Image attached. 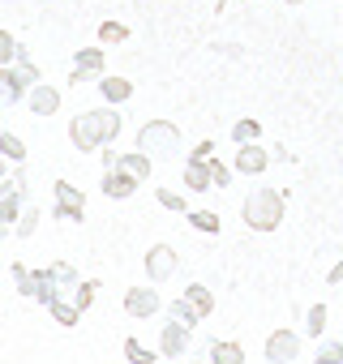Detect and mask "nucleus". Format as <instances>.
Listing matches in <instances>:
<instances>
[{
    "instance_id": "obj_1",
    "label": "nucleus",
    "mask_w": 343,
    "mask_h": 364,
    "mask_svg": "<svg viewBox=\"0 0 343 364\" xmlns=\"http://www.w3.org/2000/svg\"><path fill=\"white\" fill-rule=\"evenodd\" d=\"M120 129H125L120 107L107 103V107H95V112H78V116L69 120V141H73V150L95 154V150L112 146V141L120 137Z\"/></svg>"
},
{
    "instance_id": "obj_2",
    "label": "nucleus",
    "mask_w": 343,
    "mask_h": 364,
    "mask_svg": "<svg viewBox=\"0 0 343 364\" xmlns=\"http://www.w3.org/2000/svg\"><path fill=\"white\" fill-rule=\"evenodd\" d=\"M283 206H287V198L279 189H253L245 198V206H241V219H245L249 232H262L266 236V232H275L283 223Z\"/></svg>"
},
{
    "instance_id": "obj_3",
    "label": "nucleus",
    "mask_w": 343,
    "mask_h": 364,
    "mask_svg": "<svg viewBox=\"0 0 343 364\" xmlns=\"http://www.w3.org/2000/svg\"><path fill=\"white\" fill-rule=\"evenodd\" d=\"M137 150H146L150 159H172L181 150V129L172 120H146L137 129Z\"/></svg>"
},
{
    "instance_id": "obj_4",
    "label": "nucleus",
    "mask_w": 343,
    "mask_h": 364,
    "mask_svg": "<svg viewBox=\"0 0 343 364\" xmlns=\"http://www.w3.org/2000/svg\"><path fill=\"white\" fill-rule=\"evenodd\" d=\"M22 206H26V167L14 163V171L0 180V219H5V223H18Z\"/></svg>"
},
{
    "instance_id": "obj_5",
    "label": "nucleus",
    "mask_w": 343,
    "mask_h": 364,
    "mask_svg": "<svg viewBox=\"0 0 343 364\" xmlns=\"http://www.w3.org/2000/svg\"><path fill=\"white\" fill-rule=\"evenodd\" d=\"M35 82H43V77H35V73L22 69V65H0V107L26 103V95H31Z\"/></svg>"
},
{
    "instance_id": "obj_6",
    "label": "nucleus",
    "mask_w": 343,
    "mask_h": 364,
    "mask_svg": "<svg viewBox=\"0 0 343 364\" xmlns=\"http://www.w3.org/2000/svg\"><path fill=\"white\" fill-rule=\"evenodd\" d=\"M52 198H56V219H65V223H82V219H86V198H82L78 185L56 180V185H52Z\"/></svg>"
},
{
    "instance_id": "obj_7",
    "label": "nucleus",
    "mask_w": 343,
    "mask_h": 364,
    "mask_svg": "<svg viewBox=\"0 0 343 364\" xmlns=\"http://www.w3.org/2000/svg\"><path fill=\"white\" fill-rule=\"evenodd\" d=\"M176 270H181V253L172 245H150L146 249V279L150 283H167Z\"/></svg>"
},
{
    "instance_id": "obj_8",
    "label": "nucleus",
    "mask_w": 343,
    "mask_h": 364,
    "mask_svg": "<svg viewBox=\"0 0 343 364\" xmlns=\"http://www.w3.org/2000/svg\"><path fill=\"white\" fill-rule=\"evenodd\" d=\"M103 65H107L103 43H99V48H82V52H73V73H69V86L99 82V77H103Z\"/></svg>"
},
{
    "instance_id": "obj_9",
    "label": "nucleus",
    "mask_w": 343,
    "mask_h": 364,
    "mask_svg": "<svg viewBox=\"0 0 343 364\" xmlns=\"http://www.w3.org/2000/svg\"><path fill=\"white\" fill-rule=\"evenodd\" d=\"M99 189H103V198H112V202H129V198L142 189V180H137L133 171H125V167H107V171L99 176Z\"/></svg>"
},
{
    "instance_id": "obj_10",
    "label": "nucleus",
    "mask_w": 343,
    "mask_h": 364,
    "mask_svg": "<svg viewBox=\"0 0 343 364\" xmlns=\"http://www.w3.org/2000/svg\"><path fill=\"white\" fill-rule=\"evenodd\" d=\"M163 309H167V304L159 300L154 287H129V291H125V313L137 317V321H146V317H154V313H163Z\"/></svg>"
},
{
    "instance_id": "obj_11",
    "label": "nucleus",
    "mask_w": 343,
    "mask_h": 364,
    "mask_svg": "<svg viewBox=\"0 0 343 364\" xmlns=\"http://www.w3.org/2000/svg\"><path fill=\"white\" fill-rule=\"evenodd\" d=\"M236 176H262L266 167H270V150L266 146H258V141H245V146H236Z\"/></svg>"
},
{
    "instance_id": "obj_12",
    "label": "nucleus",
    "mask_w": 343,
    "mask_h": 364,
    "mask_svg": "<svg viewBox=\"0 0 343 364\" xmlns=\"http://www.w3.org/2000/svg\"><path fill=\"white\" fill-rule=\"evenodd\" d=\"M296 355H300V334L296 330H275L266 338V360L270 364H292Z\"/></svg>"
},
{
    "instance_id": "obj_13",
    "label": "nucleus",
    "mask_w": 343,
    "mask_h": 364,
    "mask_svg": "<svg viewBox=\"0 0 343 364\" xmlns=\"http://www.w3.org/2000/svg\"><path fill=\"white\" fill-rule=\"evenodd\" d=\"M189 351V326H181V321H163V334H159V355H167V360H176V355H185Z\"/></svg>"
},
{
    "instance_id": "obj_14",
    "label": "nucleus",
    "mask_w": 343,
    "mask_h": 364,
    "mask_svg": "<svg viewBox=\"0 0 343 364\" xmlns=\"http://www.w3.org/2000/svg\"><path fill=\"white\" fill-rule=\"evenodd\" d=\"M26 107H31V116H56L60 112V90L48 86V82H35L31 95H26Z\"/></svg>"
},
{
    "instance_id": "obj_15",
    "label": "nucleus",
    "mask_w": 343,
    "mask_h": 364,
    "mask_svg": "<svg viewBox=\"0 0 343 364\" xmlns=\"http://www.w3.org/2000/svg\"><path fill=\"white\" fill-rule=\"evenodd\" d=\"M99 99L112 103V107H120V103L133 99V82L120 77V73H103V77H99Z\"/></svg>"
},
{
    "instance_id": "obj_16",
    "label": "nucleus",
    "mask_w": 343,
    "mask_h": 364,
    "mask_svg": "<svg viewBox=\"0 0 343 364\" xmlns=\"http://www.w3.org/2000/svg\"><path fill=\"white\" fill-rule=\"evenodd\" d=\"M185 189L189 193H206L215 189V180H211V159H185Z\"/></svg>"
},
{
    "instance_id": "obj_17",
    "label": "nucleus",
    "mask_w": 343,
    "mask_h": 364,
    "mask_svg": "<svg viewBox=\"0 0 343 364\" xmlns=\"http://www.w3.org/2000/svg\"><path fill=\"white\" fill-rule=\"evenodd\" d=\"M48 274H52V283H56V291L73 300V291H78V283H82V279H78V270H73L69 262H52V266H48Z\"/></svg>"
},
{
    "instance_id": "obj_18",
    "label": "nucleus",
    "mask_w": 343,
    "mask_h": 364,
    "mask_svg": "<svg viewBox=\"0 0 343 364\" xmlns=\"http://www.w3.org/2000/svg\"><path fill=\"white\" fill-rule=\"evenodd\" d=\"M211 364H245V347L236 338H215L211 343Z\"/></svg>"
},
{
    "instance_id": "obj_19",
    "label": "nucleus",
    "mask_w": 343,
    "mask_h": 364,
    "mask_svg": "<svg viewBox=\"0 0 343 364\" xmlns=\"http://www.w3.org/2000/svg\"><path fill=\"white\" fill-rule=\"evenodd\" d=\"M116 167L133 171L137 180H150V171H154V167H150V154H146V150H137V146H133L129 154H120V163H116Z\"/></svg>"
},
{
    "instance_id": "obj_20",
    "label": "nucleus",
    "mask_w": 343,
    "mask_h": 364,
    "mask_svg": "<svg viewBox=\"0 0 343 364\" xmlns=\"http://www.w3.org/2000/svg\"><path fill=\"white\" fill-rule=\"evenodd\" d=\"M39 219H43V215H39V206H35V202H26V206H22V215H18V223H14V236H18V240H31V236H35V228H39Z\"/></svg>"
},
{
    "instance_id": "obj_21",
    "label": "nucleus",
    "mask_w": 343,
    "mask_h": 364,
    "mask_svg": "<svg viewBox=\"0 0 343 364\" xmlns=\"http://www.w3.org/2000/svg\"><path fill=\"white\" fill-rule=\"evenodd\" d=\"M9 270H14V283H18V296H26V300H35V287H39V270H31V266H22V262H14Z\"/></svg>"
},
{
    "instance_id": "obj_22",
    "label": "nucleus",
    "mask_w": 343,
    "mask_h": 364,
    "mask_svg": "<svg viewBox=\"0 0 343 364\" xmlns=\"http://www.w3.org/2000/svg\"><path fill=\"white\" fill-rule=\"evenodd\" d=\"M185 300H189L202 317H211V313H215V291H211V287H202V283H189V287H185Z\"/></svg>"
},
{
    "instance_id": "obj_23",
    "label": "nucleus",
    "mask_w": 343,
    "mask_h": 364,
    "mask_svg": "<svg viewBox=\"0 0 343 364\" xmlns=\"http://www.w3.org/2000/svg\"><path fill=\"white\" fill-rule=\"evenodd\" d=\"M185 219H189V228H194V232H202V236H219V228H223L215 210H189Z\"/></svg>"
},
{
    "instance_id": "obj_24",
    "label": "nucleus",
    "mask_w": 343,
    "mask_h": 364,
    "mask_svg": "<svg viewBox=\"0 0 343 364\" xmlns=\"http://www.w3.org/2000/svg\"><path fill=\"white\" fill-rule=\"evenodd\" d=\"M0 154H5L9 163H26V141L9 129H0Z\"/></svg>"
},
{
    "instance_id": "obj_25",
    "label": "nucleus",
    "mask_w": 343,
    "mask_h": 364,
    "mask_svg": "<svg viewBox=\"0 0 343 364\" xmlns=\"http://www.w3.org/2000/svg\"><path fill=\"white\" fill-rule=\"evenodd\" d=\"M167 317H172V321H181V326H189V330H194V326L202 321V313H198V309H194V304H189L185 296H181V300H172V304H167Z\"/></svg>"
},
{
    "instance_id": "obj_26",
    "label": "nucleus",
    "mask_w": 343,
    "mask_h": 364,
    "mask_svg": "<svg viewBox=\"0 0 343 364\" xmlns=\"http://www.w3.org/2000/svg\"><path fill=\"white\" fill-rule=\"evenodd\" d=\"M48 313H52V317H56L60 326H69V330H73V326L82 321V309H78V304H73L69 296H65V300H56V304H48Z\"/></svg>"
},
{
    "instance_id": "obj_27",
    "label": "nucleus",
    "mask_w": 343,
    "mask_h": 364,
    "mask_svg": "<svg viewBox=\"0 0 343 364\" xmlns=\"http://www.w3.org/2000/svg\"><path fill=\"white\" fill-rule=\"evenodd\" d=\"M95 300H99V279H82L78 291H73V304L86 313V309H95Z\"/></svg>"
},
{
    "instance_id": "obj_28",
    "label": "nucleus",
    "mask_w": 343,
    "mask_h": 364,
    "mask_svg": "<svg viewBox=\"0 0 343 364\" xmlns=\"http://www.w3.org/2000/svg\"><path fill=\"white\" fill-rule=\"evenodd\" d=\"M125 360H129V364H154V360H159V351L142 347L137 338H125Z\"/></svg>"
},
{
    "instance_id": "obj_29",
    "label": "nucleus",
    "mask_w": 343,
    "mask_h": 364,
    "mask_svg": "<svg viewBox=\"0 0 343 364\" xmlns=\"http://www.w3.org/2000/svg\"><path fill=\"white\" fill-rule=\"evenodd\" d=\"M154 202H159L163 210H172V215H189V202H185L181 193H172V189H154Z\"/></svg>"
},
{
    "instance_id": "obj_30",
    "label": "nucleus",
    "mask_w": 343,
    "mask_h": 364,
    "mask_svg": "<svg viewBox=\"0 0 343 364\" xmlns=\"http://www.w3.org/2000/svg\"><path fill=\"white\" fill-rule=\"evenodd\" d=\"M258 137H262V124H258V120H236V124H232V141H236V146L258 141Z\"/></svg>"
},
{
    "instance_id": "obj_31",
    "label": "nucleus",
    "mask_w": 343,
    "mask_h": 364,
    "mask_svg": "<svg viewBox=\"0 0 343 364\" xmlns=\"http://www.w3.org/2000/svg\"><path fill=\"white\" fill-rule=\"evenodd\" d=\"M305 330H309V338H322V330H326V304H309Z\"/></svg>"
},
{
    "instance_id": "obj_32",
    "label": "nucleus",
    "mask_w": 343,
    "mask_h": 364,
    "mask_svg": "<svg viewBox=\"0 0 343 364\" xmlns=\"http://www.w3.org/2000/svg\"><path fill=\"white\" fill-rule=\"evenodd\" d=\"M313 360H317V364H343V343H339V338H326Z\"/></svg>"
},
{
    "instance_id": "obj_33",
    "label": "nucleus",
    "mask_w": 343,
    "mask_h": 364,
    "mask_svg": "<svg viewBox=\"0 0 343 364\" xmlns=\"http://www.w3.org/2000/svg\"><path fill=\"white\" fill-rule=\"evenodd\" d=\"M129 39V26L125 22H103L99 26V43H125Z\"/></svg>"
},
{
    "instance_id": "obj_34",
    "label": "nucleus",
    "mask_w": 343,
    "mask_h": 364,
    "mask_svg": "<svg viewBox=\"0 0 343 364\" xmlns=\"http://www.w3.org/2000/svg\"><path fill=\"white\" fill-rule=\"evenodd\" d=\"M211 180H215V189H228L232 180H236V167H228V163L211 159Z\"/></svg>"
},
{
    "instance_id": "obj_35",
    "label": "nucleus",
    "mask_w": 343,
    "mask_h": 364,
    "mask_svg": "<svg viewBox=\"0 0 343 364\" xmlns=\"http://www.w3.org/2000/svg\"><path fill=\"white\" fill-rule=\"evenodd\" d=\"M14 56H18V39L9 31H0V65H14Z\"/></svg>"
},
{
    "instance_id": "obj_36",
    "label": "nucleus",
    "mask_w": 343,
    "mask_h": 364,
    "mask_svg": "<svg viewBox=\"0 0 343 364\" xmlns=\"http://www.w3.org/2000/svg\"><path fill=\"white\" fill-rule=\"evenodd\" d=\"M14 65H22V69H31V73H35V77H43V73H39V65H35V56H31V48H26V43H18V56H14Z\"/></svg>"
},
{
    "instance_id": "obj_37",
    "label": "nucleus",
    "mask_w": 343,
    "mask_h": 364,
    "mask_svg": "<svg viewBox=\"0 0 343 364\" xmlns=\"http://www.w3.org/2000/svg\"><path fill=\"white\" fill-rule=\"evenodd\" d=\"M189 154H194V159H215V141L206 137V141H198V146H194Z\"/></svg>"
},
{
    "instance_id": "obj_38",
    "label": "nucleus",
    "mask_w": 343,
    "mask_h": 364,
    "mask_svg": "<svg viewBox=\"0 0 343 364\" xmlns=\"http://www.w3.org/2000/svg\"><path fill=\"white\" fill-rule=\"evenodd\" d=\"M326 283H330V287H339V283H343V262H339V266H334V270L326 274Z\"/></svg>"
},
{
    "instance_id": "obj_39",
    "label": "nucleus",
    "mask_w": 343,
    "mask_h": 364,
    "mask_svg": "<svg viewBox=\"0 0 343 364\" xmlns=\"http://www.w3.org/2000/svg\"><path fill=\"white\" fill-rule=\"evenodd\" d=\"M9 171H14V163H9V159H5V154H0V180H5V176H9Z\"/></svg>"
},
{
    "instance_id": "obj_40",
    "label": "nucleus",
    "mask_w": 343,
    "mask_h": 364,
    "mask_svg": "<svg viewBox=\"0 0 343 364\" xmlns=\"http://www.w3.org/2000/svg\"><path fill=\"white\" fill-rule=\"evenodd\" d=\"M287 5H305V0H287Z\"/></svg>"
},
{
    "instance_id": "obj_41",
    "label": "nucleus",
    "mask_w": 343,
    "mask_h": 364,
    "mask_svg": "<svg viewBox=\"0 0 343 364\" xmlns=\"http://www.w3.org/2000/svg\"><path fill=\"white\" fill-rule=\"evenodd\" d=\"M313 364H317V360H313Z\"/></svg>"
}]
</instances>
